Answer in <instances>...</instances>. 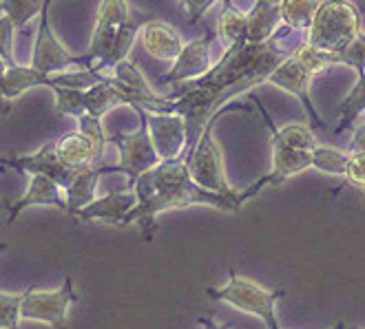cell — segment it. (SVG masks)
Wrapping results in <instances>:
<instances>
[{"label": "cell", "mask_w": 365, "mask_h": 329, "mask_svg": "<svg viewBox=\"0 0 365 329\" xmlns=\"http://www.w3.org/2000/svg\"><path fill=\"white\" fill-rule=\"evenodd\" d=\"M250 100L259 106V113L264 115L266 126L270 128V142H272V168L268 174H264L266 186H279L286 179L294 177V174L304 172L308 168H312V150H299L288 146L282 137L277 135V126L272 124V118L268 115V111L264 108V104L259 102V98H255L250 93Z\"/></svg>", "instance_id": "10"}, {"label": "cell", "mask_w": 365, "mask_h": 329, "mask_svg": "<svg viewBox=\"0 0 365 329\" xmlns=\"http://www.w3.org/2000/svg\"><path fill=\"white\" fill-rule=\"evenodd\" d=\"M350 162V152L348 150H339L330 146H317L312 150V168L326 172V174H339V177H346Z\"/></svg>", "instance_id": "27"}, {"label": "cell", "mask_w": 365, "mask_h": 329, "mask_svg": "<svg viewBox=\"0 0 365 329\" xmlns=\"http://www.w3.org/2000/svg\"><path fill=\"white\" fill-rule=\"evenodd\" d=\"M78 301L73 278L64 276V283L56 290H38L29 285L20 305V320L45 323L51 329H67V312Z\"/></svg>", "instance_id": "7"}, {"label": "cell", "mask_w": 365, "mask_h": 329, "mask_svg": "<svg viewBox=\"0 0 365 329\" xmlns=\"http://www.w3.org/2000/svg\"><path fill=\"white\" fill-rule=\"evenodd\" d=\"M34 206H51V208H58L62 212H67V199H64V190L51 182L45 174H31V182H29V188L27 192L20 197V199L11 206H7V226H11L16 219L20 216V212H25L27 208H34Z\"/></svg>", "instance_id": "17"}, {"label": "cell", "mask_w": 365, "mask_h": 329, "mask_svg": "<svg viewBox=\"0 0 365 329\" xmlns=\"http://www.w3.org/2000/svg\"><path fill=\"white\" fill-rule=\"evenodd\" d=\"M350 152V150H348ZM346 179L365 190V150L359 152H350V162H348V170H346Z\"/></svg>", "instance_id": "32"}, {"label": "cell", "mask_w": 365, "mask_h": 329, "mask_svg": "<svg viewBox=\"0 0 365 329\" xmlns=\"http://www.w3.org/2000/svg\"><path fill=\"white\" fill-rule=\"evenodd\" d=\"M359 150H365V124L354 128V135L350 142V152H359Z\"/></svg>", "instance_id": "34"}, {"label": "cell", "mask_w": 365, "mask_h": 329, "mask_svg": "<svg viewBox=\"0 0 365 329\" xmlns=\"http://www.w3.org/2000/svg\"><path fill=\"white\" fill-rule=\"evenodd\" d=\"M319 3H324V0H319Z\"/></svg>", "instance_id": "41"}, {"label": "cell", "mask_w": 365, "mask_h": 329, "mask_svg": "<svg viewBox=\"0 0 365 329\" xmlns=\"http://www.w3.org/2000/svg\"><path fill=\"white\" fill-rule=\"evenodd\" d=\"M215 3H220V0H182V5L186 9V18H188V23L190 25H197L202 16L215 5Z\"/></svg>", "instance_id": "33"}, {"label": "cell", "mask_w": 365, "mask_h": 329, "mask_svg": "<svg viewBox=\"0 0 365 329\" xmlns=\"http://www.w3.org/2000/svg\"><path fill=\"white\" fill-rule=\"evenodd\" d=\"M206 294L212 301L228 303L235 310L262 318L268 329H282L277 320V303L286 294L284 290H266L252 278L230 272L228 283L220 285V288H208Z\"/></svg>", "instance_id": "4"}, {"label": "cell", "mask_w": 365, "mask_h": 329, "mask_svg": "<svg viewBox=\"0 0 365 329\" xmlns=\"http://www.w3.org/2000/svg\"><path fill=\"white\" fill-rule=\"evenodd\" d=\"M215 36L222 40V45L228 49L237 42L246 40V14L235 9L226 3L222 14L217 16V27H215Z\"/></svg>", "instance_id": "24"}, {"label": "cell", "mask_w": 365, "mask_h": 329, "mask_svg": "<svg viewBox=\"0 0 365 329\" xmlns=\"http://www.w3.org/2000/svg\"><path fill=\"white\" fill-rule=\"evenodd\" d=\"M0 166L11 168L18 172H27V174H45L51 182H56L62 190H67L73 177L78 174L80 168H69L67 164H62L58 152H56V140L47 142L38 152L23 157H0Z\"/></svg>", "instance_id": "11"}, {"label": "cell", "mask_w": 365, "mask_h": 329, "mask_svg": "<svg viewBox=\"0 0 365 329\" xmlns=\"http://www.w3.org/2000/svg\"><path fill=\"white\" fill-rule=\"evenodd\" d=\"M200 325H202V329H230V327H226V325H220L217 320L210 318V316L200 318Z\"/></svg>", "instance_id": "35"}, {"label": "cell", "mask_w": 365, "mask_h": 329, "mask_svg": "<svg viewBox=\"0 0 365 329\" xmlns=\"http://www.w3.org/2000/svg\"><path fill=\"white\" fill-rule=\"evenodd\" d=\"M45 0H0V11H3L16 29H25L36 16H40Z\"/></svg>", "instance_id": "28"}, {"label": "cell", "mask_w": 365, "mask_h": 329, "mask_svg": "<svg viewBox=\"0 0 365 329\" xmlns=\"http://www.w3.org/2000/svg\"><path fill=\"white\" fill-rule=\"evenodd\" d=\"M131 190H135L138 194V206L126 214L124 226L138 224L144 230L146 241L153 236L155 219L162 212L188 206H208L224 212H240L246 204L242 192L228 197L197 186L188 172V164L182 157L160 162L155 168L146 170L144 174H140Z\"/></svg>", "instance_id": "2"}, {"label": "cell", "mask_w": 365, "mask_h": 329, "mask_svg": "<svg viewBox=\"0 0 365 329\" xmlns=\"http://www.w3.org/2000/svg\"><path fill=\"white\" fill-rule=\"evenodd\" d=\"M138 206V194L135 190L126 188V190H115L100 197V199H93L89 206H84L82 210L76 212V219L82 224L87 221H106L113 224L118 228L124 226L126 214L131 212Z\"/></svg>", "instance_id": "15"}, {"label": "cell", "mask_w": 365, "mask_h": 329, "mask_svg": "<svg viewBox=\"0 0 365 329\" xmlns=\"http://www.w3.org/2000/svg\"><path fill=\"white\" fill-rule=\"evenodd\" d=\"M277 3L279 0H255L246 11V40L252 45L268 42L277 33V29L284 25Z\"/></svg>", "instance_id": "19"}, {"label": "cell", "mask_w": 365, "mask_h": 329, "mask_svg": "<svg viewBox=\"0 0 365 329\" xmlns=\"http://www.w3.org/2000/svg\"><path fill=\"white\" fill-rule=\"evenodd\" d=\"M106 137H89L82 130L67 133L56 140V152L62 164L69 168H87V166H102Z\"/></svg>", "instance_id": "16"}, {"label": "cell", "mask_w": 365, "mask_h": 329, "mask_svg": "<svg viewBox=\"0 0 365 329\" xmlns=\"http://www.w3.org/2000/svg\"><path fill=\"white\" fill-rule=\"evenodd\" d=\"M361 14L350 0H324L319 3L312 25L306 31V45L324 51H343L361 33Z\"/></svg>", "instance_id": "3"}, {"label": "cell", "mask_w": 365, "mask_h": 329, "mask_svg": "<svg viewBox=\"0 0 365 329\" xmlns=\"http://www.w3.org/2000/svg\"><path fill=\"white\" fill-rule=\"evenodd\" d=\"M115 106H131V100L113 84L111 75H106L102 82L91 86V89L82 91V108H84V113L91 118L102 120L106 113L113 111Z\"/></svg>", "instance_id": "20"}, {"label": "cell", "mask_w": 365, "mask_h": 329, "mask_svg": "<svg viewBox=\"0 0 365 329\" xmlns=\"http://www.w3.org/2000/svg\"><path fill=\"white\" fill-rule=\"evenodd\" d=\"M140 42H142V49L148 56L155 60H164V62H175V58L180 56L184 47L180 31L158 18H151L140 29Z\"/></svg>", "instance_id": "18"}, {"label": "cell", "mask_w": 365, "mask_h": 329, "mask_svg": "<svg viewBox=\"0 0 365 329\" xmlns=\"http://www.w3.org/2000/svg\"><path fill=\"white\" fill-rule=\"evenodd\" d=\"M212 38H215V31H206L200 38H192V40L184 42V47L180 51V56L175 58L173 67H170L168 73H164L160 78V82L173 86V84H184V82L206 75L212 67V60H210Z\"/></svg>", "instance_id": "12"}, {"label": "cell", "mask_w": 365, "mask_h": 329, "mask_svg": "<svg viewBox=\"0 0 365 329\" xmlns=\"http://www.w3.org/2000/svg\"><path fill=\"white\" fill-rule=\"evenodd\" d=\"M23 296L25 292H20V294L0 292V329H18Z\"/></svg>", "instance_id": "30"}, {"label": "cell", "mask_w": 365, "mask_h": 329, "mask_svg": "<svg viewBox=\"0 0 365 329\" xmlns=\"http://www.w3.org/2000/svg\"><path fill=\"white\" fill-rule=\"evenodd\" d=\"M5 71H7V62H5L3 58H0V78L5 75Z\"/></svg>", "instance_id": "37"}, {"label": "cell", "mask_w": 365, "mask_h": 329, "mask_svg": "<svg viewBox=\"0 0 365 329\" xmlns=\"http://www.w3.org/2000/svg\"><path fill=\"white\" fill-rule=\"evenodd\" d=\"M228 111H248V106L244 104H226L220 113H215L210 118V122L206 124L204 133L200 135L195 148H192L190 157L186 160L188 164V172L192 182L197 186L210 190V192H220V194H237L240 190H232L224 177V164H222V152H220V146L215 144V137H212V126L217 122L224 113Z\"/></svg>", "instance_id": "5"}, {"label": "cell", "mask_w": 365, "mask_h": 329, "mask_svg": "<svg viewBox=\"0 0 365 329\" xmlns=\"http://www.w3.org/2000/svg\"><path fill=\"white\" fill-rule=\"evenodd\" d=\"M133 14H131V9H128L126 0H102L100 9H98V18H96L91 47L87 53L80 56V60H82L80 69H93L98 62H102L106 58V53L111 51V45L115 40L118 29Z\"/></svg>", "instance_id": "8"}, {"label": "cell", "mask_w": 365, "mask_h": 329, "mask_svg": "<svg viewBox=\"0 0 365 329\" xmlns=\"http://www.w3.org/2000/svg\"><path fill=\"white\" fill-rule=\"evenodd\" d=\"M102 174H106V166H87L80 168L78 174L73 177V182L69 184V188L64 190V199H67V214L76 216L78 210H82L84 206H89L96 197V188Z\"/></svg>", "instance_id": "21"}, {"label": "cell", "mask_w": 365, "mask_h": 329, "mask_svg": "<svg viewBox=\"0 0 365 329\" xmlns=\"http://www.w3.org/2000/svg\"><path fill=\"white\" fill-rule=\"evenodd\" d=\"M0 208H7V204H0Z\"/></svg>", "instance_id": "40"}, {"label": "cell", "mask_w": 365, "mask_h": 329, "mask_svg": "<svg viewBox=\"0 0 365 329\" xmlns=\"http://www.w3.org/2000/svg\"><path fill=\"white\" fill-rule=\"evenodd\" d=\"M277 135L282 137L288 146L299 148V150H314L319 146L312 128L306 124H286L282 128H277Z\"/></svg>", "instance_id": "29"}, {"label": "cell", "mask_w": 365, "mask_h": 329, "mask_svg": "<svg viewBox=\"0 0 365 329\" xmlns=\"http://www.w3.org/2000/svg\"><path fill=\"white\" fill-rule=\"evenodd\" d=\"M133 111L140 118V126L133 133H115L106 135V142L113 144L120 152V162L115 166H106V172H124L128 177V186L133 188L140 174L146 170L155 168L162 160L155 152V146L151 142V133H148V122H146V111L140 106H133Z\"/></svg>", "instance_id": "6"}, {"label": "cell", "mask_w": 365, "mask_h": 329, "mask_svg": "<svg viewBox=\"0 0 365 329\" xmlns=\"http://www.w3.org/2000/svg\"><path fill=\"white\" fill-rule=\"evenodd\" d=\"M310 80H312V73H308L304 64L299 62L294 56H290V58L282 64V67H277V69L270 73V78H268V82L274 84L277 89H284L286 93L294 95L299 102H302V106L306 108V113H308L312 126H317V128H326L324 120H321V115L317 113V108H314V104H312V100H310V95H308Z\"/></svg>", "instance_id": "14"}, {"label": "cell", "mask_w": 365, "mask_h": 329, "mask_svg": "<svg viewBox=\"0 0 365 329\" xmlns=\"http://www.w3.org/2000/svg\"><path fill=\"white\" fill-rule=\"evenodd\" d=\"M297 33L292 27L282 25L277 33L262 45L242 40L224 51L210 71L197 80L178 84V91L168 95V113H178L186 122L184 162L190 157L200 135L215 113L242 93H250L255 86L268 82L270 73L294 56L299 47H286L284 42Z\"/></svg>", "instance_id": "1"}, {"label": "cell", "mask_w": 365, "mask_h": 329, "mask_svg": "<svg viewBox=\"0 0 365 329\" xmlns=\"http://www.w3.org/2000/svg\"><path fill=\"white\" fill-rule=\"evenodd\" d=\"M330 329H348V327H346V323H343V320H339V323H336V325H332Z\"/></svg>", "instance_id": "38"}, {"label": "cell", "mask_w": 365, "mask_h": 329, "mask_svg": "<svg viewBox=\"0 0 365 329\" xmlns=\"http://www.w3.org/2000/svg\"><path fill=\"white\" fill-rule=\"evenodd\" d=\"M361 113H365V73L359 75L356 84L352 86V91L341 100V104H339V124L334 128V133L341 135L343 130H348Z\"/></svg>", "instance_id": "26"}, {"label": "cell", "mask_w": 365, "mask_h": 329, "mask_svg": "<svg viewBox=\"0 0 365 329\" xmlns=\"http://www.w3.org/2000/svg\"><path fill=\"white\" fill-rule=\"evenodd\" d=\"M36 86L53 89V75L36 71L34 67H20V64H14V67H7L5 75L0 78V93H3L9 102H14L18 95L27 93L29 89H36Z\"/></svg>", "instance_id": "22"}, {"label": "cell", "mask_w": 365, "mask_h": 329, "mask_svg": "<svg viewBox=\"0 0 365 329\" xmlns=\"http://www.w3.org/2000/svg\"><path fill=\"white\" fill-rule=\"evenodd\" d=\"M53 0H45L40 9V23L38 33L34 42V53H31V67L42 73H60L69 67H82L80 56H71L62 47V42L53 36L49 27V7Z\"/></svg>", "instance_id": "9"}, {"label": "cell", "mask_w": 365, "mask_h": 329, "mask_svg": "<svg viewBox=\"0 0 365 329\" xmlns=\"http://www.w3.org/2000/svg\"><path fill=\"white\" fill-rule=\"evenodd\" d=\"M11 111V102L0 93V115H5V113H9Z\"/></svg>", "instance_id": "36"}, {"label": "cell", "mask_w": 365, "mask_h": 329, "mask_svg": "<svg viewBox=\"0 0 365 329\" xmlns=\"http://www.w3.org/2000/svg\"><path fill=\"white\" fill-rule=\"evenodd\" d=\"M14 33H16L14 23L3 14L0 16V58L7 62V67H14L16 64V60H14Z\"/></svg>", "instance_id": "31"}, {"label": "cell", "mask_w": 365, "mask_h": 329, "mask_svg": "<svg viewBox=\"0 0 365 329\" xmlns=\"http://www.w3.org/2000/svg\"><path fill=\"white\" fill-rule=\"evenodd\" d=\"M7 250V244H3V241H0V254H3Z\"/></svg>", "instance_id": "39"}, {"label": "cell", "mask_w": 365, "mask_h": 329, "mask_svg": "<svg viewBox=\"0 0 365 329\" xmlns=\"http://www.w3.org/2000/svg\"><path fill=\"white\" fill-rule=\"evenodd\" d=\"M148 20H151V18H146V16H131V18H128L126 23L118 29L115 40H113V45H111V51L106 53V58L102 62L96 64L93 71L104 73L106 69H113L118 62L126 60V56H128V51H131L135 38L140 36V29L148 23Z\"/></svg>", "instance_id": "23"}, {"label": "cell", "mask_w": 365, "mask_h": 329, "mask_svg": "<svg viewBox=\"0 0 365 329\" xmlns=\"http://www.w3.org/2000/svg\"><path fill=\"white\" fill-rule=\"evenodd\" d=\"M148 133L162 162L184 157L186 148V122L178 113H148Z\"/></svg>", "instance_id": "13"}, {"label": "cell", "mask_w": 365, "mask_h": 329, "mask_svg": "<svg viewBox=\"0 0 365 329\" xmlns=\"http://www.w3.org/2000/svg\"><path fill=\"white\" fill-rule=\"evenodd\" d=\"M277 5H279V11H282L284 25L292 27L294 31L306 33L312 25L319 0H279Z\"/></svg>", "instance_id": "25"}]
</instances>
